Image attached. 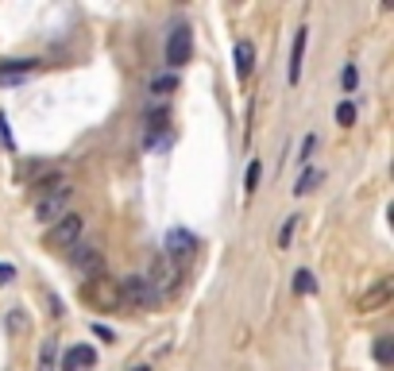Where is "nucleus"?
<instances>
[{
    "label": "nucleus",
    "mask_w": 394,
    "mask_h": 371,
    "mask_svg": "<svg viewBox=\"0 0 394 371\" xmlns=\"http://www.w3.org/2000/svg\"><path fill=\"white\" fill-rule=\"evenodd\" d=\"M147 128H151V131L167 128V109H151V112H147Z\"/></svg>",
    "instance_id": "nucleus-20"
},
{
    "label": "nucleus",
    "mask_w": 394,
    "mask_h": 371,
    "mask_svg": "<svg viewBox=\"0 0 394 371\" xmlns=\"http://www.w3.org/2000/svg\"><path fill=\"white\" fill-rule=\"evenodd\" d=\"M54 364H59V341H43V348H39V367L35 371H54Z\"/></svg>",
    "instance_id": "nucleus-14"
},
{
    "label": "nucleus",
    "mask_w": 394,
    "mask_h": 371,
    "mask_svg": "<svg viewBox=\"0 0 394 371\" xmlns=\"http://www.w3.org/2000/svg\"><path fill=\"white\" fill-rule=\"evenodd\" d=\"M193 247H197V240L186 228H170L167 232V259H190Z\"/></svg>",
    "instance_id": "nucleus-9"
},
{
    "label": "nucleus",
    "mask_w": 394,
    "mask_h": 371,
    "mask_svg": "<svg viewBox=\"0 0 394 371\" xmlns=\"http://www.w3.org/2000/svg\"><path fill=\"white\" fill-rule=\"evenodd\" d=\"M306 43H309V31L298 28V35H294V51H290V86H298L302 81V62H306Z\"/></svg>",
    "instance_id": "nucleus-11"
},
{
    "label": "nucleus",
    "mask_w": 394,
    "mask_h": 371,
    "mask_svg": "<svg viewBox=\"0 0 394 371\" xmlns=\"http://www.w3.org/2000/svg\"><path fill=\"white\" fill-rule=\"evenodd\" d=\"M390 290H394V283H390V278H379V283H375V286H371V290H367V294H364V298H359V302H356V310H359V313H371V310H383V306H387V302H390Z\"/></svg>",
    "instance_id": "nucleus-8"
},
{
    "label": "nucleus",
    "mask_w": 394,
    "mask_h": 371,
    "mask_svg": "<svg viewBox=\"0 0 394 371\" xmlns=\"http://www.w3.org/2000/svg\"><path fill=\"white\" fill-rule=\"evenodd\" d=\"M232 59H236V73H240V78H248L251 66H256V47H251L248 39H240V43H236V51H232Z\"/></svg>",
    "instance_id": "nucleus-13"
},
{
    "label": "nucleus",
    "mask_w": 394,
    "mask_h": 371,
    "mask_svg": "<svg viewBox=\"0 0 394 371\" xmlns=\"http://www.w3.org/2000/svg\"><path fill=\"white\" fill-rule=\"evenodd\" d=\"M259 175H263V163H259V159H251V163H248V178H244V182H248V194H256Z\"/></svg>",
    "instance_id": "nucleus-19"
},
{
    "label": "nucleus",
    "mask_w": 394,
    "mask_h": 371,
    "mask_svg": "<svg viewBox=\"0 0 394 371\" xmlns=\"http://www.w3.org/2000/svg\"><path fill=\"white\" fill-rule=\"evenodd\" d=\"M294 225H298V217H286L282 232H278V244H282V247H290V236H294Z\"/></svg>",
    "instance_id": "nucleus-22"
},
{
    "label": "nucleus",
    "mask_w": 394,
    "mask_h": 371,
    "mask_svg": "<svg viewBox=\"0 0 394 371\" xmlns=\"http://www.w3.org/2000/svg\"><path fill=\"white\" fill-rule=\"evenodd\" d=\"M81 228H85V217L66 213V217L54 220L51 232H47V247H51V252H70L73 244H81Z\"/></svg>",
    "instance_id": "nucleus-1"
},
{
    "label": "nucleus",
    "mask_w": 394,
    "mask_h": 371,
    "mask_svg": "<svg viewBox=\"0 0 394 371\" xmlns=\"http://www.w3.org/2000/svg\"><path fill=\"white\" fill-rule=\"evenodd\" d=\"M70 259H73V267H78L85 278H97V275H101V252H97V247L73 244L70 247Z\"/></svg>",
    "instance_id": "nucleus-7"
},
{
    "label": "nucleus",
    "mask_w": 394,
    "mask_h": 371,
    "mask_svg": "<svg viewBox=\"0 0 394 371\" xmlns=\"http://www.w3.org/2000/svg\"><path fill=\"white\" fill-rule=\"evenodd\" d=\"M81 298L93 302L97 310H117V302H120V286L105 283V278L97 275V278H89V283L81 286Z\"/></svg>",
    "instance_id": "nucleus-5"
},
{
    "label": "nucleus",
    "mask_w": 394,
    "mask_h": 371,
    "mask_svg": "<svg viewBox=\"0 0 394 371\" xmlns=\"http://www.w3.org/2000/svg\"><path fill=\"white\" fill-rule=\"evenodd\" d=\"M314 147H317V139H314V136H306V143H302V155H298V159H302V163H309V155H314Z\"/></svg>",
    "instance_id": "nucleus-24"
},
{
    "label": "nucleus",
    "mask_w": 394,
    "mask_h": 371,
    "mask_svg": "<svg viewBox=\"0 0 394 371\" xmlns=\"http://www.w3.org/2000/svg\"><path fill=\"white\" fill-rule=\"evenodd\" d=\"M70 197H73V189L59 182L54 189H47V194L35 201V217L39 220H59V217H66V205H70Z\"/></svg>",
    "instance_id": "nucleus-3"
},
{
    "label": "nucleus",
    "mask_w": 394,
    "mask_h": 371,
    "mask_svg": "<svg viewBox=\"0 0 394 371\" xmlns=\"http://www.w3.org/2000/svg\"><path fill=\"white\" fill-rule=\"evenodd\" d=\"M12 278H16V271L8 263H0V283H12Z\"/></svg>",
    "instance_id": "nucleus-25"
},
{
    "label": "nucleus",
    "mask_w": 394,
    "mask_h": 371,
    "mask_svg": "<svg viewBox=\"0 0 394 371\" xmlns=\"http://www.w3.org/2000/svg\"><path fill=\"white\" fill-rule=\"evenodd\" d=\"M294 290H298V294H314L317 290L314 275H309V271H294Z\"/></svg>",
    "instance_id": "nucleus-17"
},
{
    "label": "nucleus",
    "mask_w": 394,
    "mask_h": 371,
    "mask_svg": "<svg viewBox=\"0 0 394 371\" xmlns=\"http://www.w3.org/2000/svg\"><path fill=\"white\" fill-rule=\"evenodd\" d=\"M190 59H193V31H190V23H178L167 39V62L178 70V66H186Z\"/></svg>",
    "instance_id": "nucleus-4"
},
{
    "label": "nucleus",
    "mask_w": 394,
    "mask_h": 371,
    "mask_svg": "<svg viewBox=\"0 0 394 371\" xmlns=\"http://www.w3.org/2000/svg\"><path fill=\"white\" fill-rule=\"evenodd\" d=\"M147 283L155 286V294H159V298H167V294L174 290V283H178V271H174V263H170L167 255H155V263H151V275H147Z\"/></svg>",
    "instance_id": "nucleus-6"
},
{
    "label": "nucleus",
    "mask_w": 394,
    "mask_h": 371,
    "mask_svg": "<svg viewBox=\"0 0 394 371\" xmlns=\"http://www.w3.org/2000/svg\"><path fill=\"white\" fill-rule=\"evenodd\" d=\"M174 89H178V73H159V78H151V93L170 97Z\"/></svg>",
    "instance_id": "nucleus-15"
},
{
    "label": "nucleus",
    "mask_w": 394,
    "mask_h": 371,
    "mask_svg": "<svg viewBox=\"0 0 394 371\" xmlns=\"http://www.w3.org/2000/svg\"><path fill=\"white\" fill-rule=\"evenodd\" d=\"M120 302H128L131 310H155L162 298L155 294V286L147 283L143 275H128L124 283H120Z\"/></svg>",
    "instance_id": "nucleus-2"
},
{
    "label": "nucleus",
    "mask_w": 394,
    "mask_h": 371,
    "mask_svg": "<svg viewBox=\"0 0 394 371\" xmlns=\"http://www.w3.org/2000/svg\"><path fill=\"white\" fill-rule=\"evenodd\" d=\"M344 89H348V93H352V89H356V81H359V73H356V66H344Z\"/></svg>",
    "instance_id": "nucleus-23"
},
{
    "label": "nucleus",
    "mask_w": 394,
    "mask_h": 371,
    "mask_svg": "<svg viewBox=\"0 0 394 371\" xmlns=\"http://www.w3.org/2000/svg\"><path fill=\"white\" fill-rule=\"evenodd\" d=\"M93 364H97V352L89 348V344H73V348L66 352V360H62V371H85Z\"/></svg>",
    "instance_id": "nucleus-10"
},
{
    "label": "nucleus",
    "mask_w": 394,
    "mask_h": 371,
    "mask_svg": "<svg viewBox=\"0 0 394 371\" xmlns=\"http://www.w3.org/2000/svg\"><path fill=\"white\" fill-rule=\"evenodd\" d=\"M317 182H321V170H314V167H306L302 170V178H298V186H294V194H309Z\"/></svg>",
    "instance_id": "nucleus-16"
},
{
    "label": "nucleus",
    "mask_w": 394,
    "mask_h": 371,
    "mask_svg": "<svg viewBox=\"0 0 394 371\" xmlns=\"http://www.w3.org/2000/svg\"><path fill=\"white\" fill-rule=\"evenodd\" d=\"M31 70H35V62H31V59H12V62H0V86H12V81H23Z\"/></svg>",
    "instance_id": "nucleus-12"
},
{
    "label": "nucleus",
    "mask_w": 394,
    "mask_h": 371,
    "mask_svg": "<svg viewBox=\"0 0 394 371\" xmlns=\"http://www.w3.org/2000/svg\"><path fill=\"white\" fill-rule=\"evenodd\" d=\"M375 360H379V364H390V360H394V344H390V336H379V341H375Z\"/></svg>",
    "instance_id": "nucleus-18"
},
{
    "label": "nucleus",
    "mask_w": 394,
    "mask_h": 371,
    "mask_svg": "<svg viewBox=\"0 0 394 371\" xmlns=\"http://www.w3.org/2000/svg\"><path fill=\"white\" fill-rule=\"evenodd\" d=\"M131 371H151V367H143V364H139V367H131Z\"/></svg>",
    "instance_id": "nucleus-26"
},
{
    "label": "nucleus",
    "mask_w": 394,
    "mask_h": 371,
    "mask_svg": "<svg viewBox=\"0 0 394 371\" xmlns=\"http://www.w3.org/2000/svg\"><path fill=\"white\" fill-rule=\"evenodd\" d=\"M336 120H340V124H344V128H348V124H352V120H356V105H352V101H344V105H340V109H336Z\"/></svg>",
    "instance_id": "nucleus-21"
}]
</instances>
